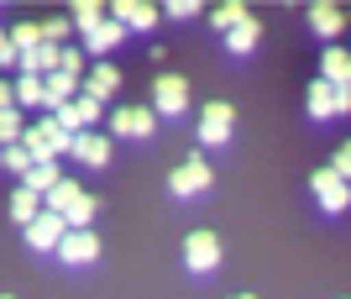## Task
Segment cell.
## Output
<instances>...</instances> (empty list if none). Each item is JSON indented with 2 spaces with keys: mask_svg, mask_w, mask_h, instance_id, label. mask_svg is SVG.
Instances as JSON below:
<instances>
[{
  "mask_svg": "<svg viewBox=\"0 0 351 299\" xmlns=\"http://www.w3.org/2000/svg\"><path fill=\"white\" fill-rule=\"evenodd\" d=\"M184 268H189V273H215L220 268V241L210 237V231L184 237Z\"/></svg>",
  "mask_w": 351,
  "mask_h": 299,
  "instance_id": "cell-8",
  "label": "cell"
},
{
  "mask_svg": "<svg viewBox=\"0 0 351 299\" xmlns=\"http://www.w3.org/2000/svg\"><path fill=\"white\" fill-rule=\"evenodd\" d=\"M58 126H63V132H73V136H79V132H100V100L79 95L73 105H63V110H58Z\"/></svg>",
  "mask_w": 351,
  "mask_h": 299,
  "instance_id": "cell-10",
  "label": "cell"
},
{
  "mask_svg": "<svg viewBox=\"0 0 351 299\" xmlns=\"http://www.w3.org/2000/svg\"><path fill=\"white\" fill-rule=\"evenodd\" d=\"M304 110H309L315 121H341V116H351V90H336L330 79H309Z\"/></svg>",
  "mask_w": 351,
  "mask_h": 299,
  "instance_id": "cell-2",
  "label": "cell"
},
{
  "mask_svg": "<svg viewBox=\"0 0 351 299\" xmlns=\"http://www.w3.org/2000/svg\"><path fill=\"white\" fill-rule=\"evenodd\" d=\"M168 16H173V21H194V16H199V5H194V0H173V5H168Z\"/></svg>",
  "mask_w": 351,
  "mask_h": 299,
  "instance_id": "cell-34",
  "label": "cell"
},
{
  "mask_svg": "<svg viewBox=\"0 0 351 299\" xmlns=\"http://www.w3.org/2000/svg\"><path fill=\"white\" fill-rule=\"evenodd\" d=\"M79 195H84V189H79V184H73V179H63L58 189H53V195L43 200V205L53 210V215H63V210H69V205H73V200H79Z\"/></svg>",
  "mask_w": 351,
  "mask_h": 299,
  "instance_id": "cell-28",
  "label": "cell"
},
{
  "mask_svg": "<svg viewBox=\"0 0 351 299\" xmlns=\"http://www.w3.org/2000/svg\"><path fill=\"white\" fill-rule=\"evenodd\" d=\"M32 163H37V158H32V152L21 147V142H16V147H5V168H11L16 179H27V174H32Z\"/></svg>",
  "mask_w": 351,
  "mask_h": 299,
  "instance_id": "cell-29",
  "label": "cell"
},
{
  "mask_svg": "<svg viewBox=\"0 0 351 299\" xmlns=\"http://www.w3.org/2000/svg\"><path fill=\"white\" fill-rule=\"evenodd\" d=\"M58 69L79 79V74H84V53H79V47H63V63H58Z\"/></svg>",
  "mask_w": 351,
  "mask_h": 299,
  "instance_id": "cell-32",
  "label": "cell"
},
{
  "mask_svg": "<svg viewBox=\"0 0 351 299\" xmlns=\"http://www.w3.org/2000/svg\"><path fill=\"white\" fill-rule=\"evenodd\" d=\"M309 195L320 200V210H330V215H341V210L351 205V184L341 179L336 168H315V174H309Z\"/></svg>",
  "mask_w": 351,
  "mask_h": 299,
  "instance_id": "cell-5",
  "label": "cell"
},
{
  "mask_svg": "<svg viewBox=\"0 0 351 299\" xmlns=\"http://www.w3.org/2000/svg\"><path fill=\"white\" fill-rule=\"evenodd\" d=\"M116 90H121V69H116V63H95V69H89V74H84V95H89V100H116Z\"/></svg>",
  "mask_w": 351,
  "mask_h": 299,
  "instance_id": "cell-15",
  "label": "cell"
},
{
  "mask_svg": "<svg viewBox=\"0 0 351 299\" xmlns=\"http://www.w3.org/2000/svg\"><path fill=\"white\" fill-rule=\"evenodd\" d=\"M69 32H73L69 16H53V21H43V37H47V43H58V47H63V37H69Z\"/></svg>",
  "mask_w": 351,
  "mask_h": 299,
  "instance_id": "cell-30",
  "label": "cell"
},
{
  "mask_svg": "<svg viewBox=\"0 0 351 299\" xmlns=\"http://www.w3.org/2000/svg\"><path fill=\"white\" fill-rule=\"evenodd\" d=\"M257 43H263V21H257V16H247L241 27H231V32H226V53H236V58H247V53H252Z\"/></svg>",
  "mask_w": 351,
  "mask_h": 299,
  "instance_id": "cell-18",
  "label": "cell"
},
{
  "mask_svg": "<svg viewBox=\"0 0 351 299\" xmlns=\"http://www.w3.org/2000/svg\"><path fill=\"white\" fill-rule=\"evenodd\" d=\"M21 184H27L32 195H43V200H47V195L63 184V174H58V163H32V174H27Z\"/></svg>",
  "mask_w": 351,
  "mask_h": 299,
  "instance_id": "cell-23",
  "label": "cell"
},
{
  "mask_svg": "<svg viewBox=\"0 0 351 299\" xmlns=\"http://www.w3.org/2000/svg\"><path fill=\"white\" fill-rule=\"evenodd\" d=\"M231 132H236V110H231V105L215 100V105L199 110V142H205V147H226Z\"/></svg>",
  "mask_w": 351,
  "mask_h": 299,
  "instance_id": "cell-6",
  "label": "cell"
},
{
  "mask_svg": "<svg viewBox=\"0 0 351 299\" xmlns=\"http://www.w3.org/2000/svg\"><path fill=\"white\" fill-rule=\"evenodd\" d=\"M43 195H32V189H27V184H21V189H16V195H11V221L16 226H21V231H27V226L32 221H37V215H43Z\"/></svg>",
  "mask_w": 351,
  "mask_h": 299,
  "instance_id": "cell-20",
  "label": "cell"
},
{
  "mask_svg": "<svg viewBox=\"0 0 351 299\" xmlns=\"http://www.w3.org/2000/svg\"><path fill=\"white\" fill-rule=\"evenodd\" d=\"M210 184H215V174H210L205 158H184V163L168 174V189H173V200H199Z\"/></svg>",
  "mask_w": 351,
  "mask_h": 299,
  "instance_id": "cell-3",
  "label": "cell"
},
{
  "mask_svg": "<svg viewBox=\"0 0 351 299\" xmlns=\"http://www.w3.org/2000/svg\"><path fill=\"white\" fill-rule=\"evenodd\" d=\"M27 126L32 121L21 116V110H0V147H16V142L27 136Z\"/></svg>",
  "mask_w": 351,
  "mask_h": 299,
  "instance_id": "cell-25",
  "label": "cell"
},
{
  "mask_svg": "<svg viewBox=\"0 0 351 299\" xmlns=\"http://www.w3.org/2000/svg\"><path fill=\"white\" fill-rule=\"evenodd\" d=\"M69 21H73V32H95V27H105V21H110V11H105V5H95V0H79V5H73L69 11Z\"/></svg>",
  "mask_w": 351,
  "mask_h": 299,
  "instance_id": "cell-22",
  "label": "cell"
},
{
  "mask_svg": "<svg viewBox=\"0 0 351 299\" xmlns=\"http://www.w3.org/2000/svg\"><path fill=\"white\" fill-rule=\"evenodd\" d=\"M110 16H116L126 32H152L158 27V5H147V0H121V5H110Z\"/></svg>",
  "mask_w": 351,
  "mask_h": 299,
  "instance_id": "cell-14",
  "label": "cell"
},
{
  "mask_svg": "<svg viewBox=\"0 0 351 299\" xmlns=\"http://www.w3.org/2000/svg\"><path fill=\"white\" fill-rule=\"evenodd\" d=\"M247 16H252L247 5H236V0H226V5H215V11H210V21H215V32L226 37V32H231V27H241Z\"/></svg>",
  "mask_w": 351,
  "mask_h": 299,
  "instance_id": "cell-27",
  "label": "cell"
},
{
  "mask_svg": "<svg viewBox=\"0 0 351 299\" xmlns=\"http://www.w3.org/2000/svg\"><path fill=\"white\" fill-rule=\"evenodd\" d=\"M95 215H100V200H95V195H79L69 210H63L69 231H95Z\"/></svg>",
  "mask_w": 351,
  "mask_h": 299,
  "instance_id": "cell-21",
  "label": "cell"
},
{
  "mask_svg": "<svg viewBox=\"0 0 351 299\" xmlns=\"http://www.w3.org/2000/svg\"><path fill=\"white\" fill-rule=\"evenodd\" d=\"M231 299H257V294H231Z\"/></svg>",
  "mask_w": 351,
  "mask_h": 299,
  "instance_id": "cell-36",
  "label": "cell"
},
{
  "mask_svg": "<svg viewBox=\"0 0 351 299\" xmlns=\"http://www.w3.org/2000/svg\"><path fill=\"white\" fill-rule=\"evenodd\" d=\"M11 43H16V53L27 58L32 47H43L47 37H43V27H37V21H16V27H11Z\"/></svg>",
  "mask_w": 351,
  "mask_h": 299,
  "instance_id": "cell-26",
  "label": "cell"
},
{
  "mask_svg": "<svg viewBox=\"0 0 351 299\" xmlns=\"http://www.w3.org/2000/svg\"><path fill=\"white\" fill-rule=\"evenodd\" d=\"M320 79H330L336 90H351V47H325Z\"/></svg>",
  "mask_w": 351,
  "mask_h": 299,
  "instance_id": "cell-17",
  "label": "cell"
},
{
  "mask_svg": "<svg viewBox=\"0 0 351 299\" xmlns=\"http://www.w3.org/2000/svg\"><path fill=\"white\" fill-rule=\"evenodd\" d=\"M63 237H69V221H63V215H53V210H43V215L27 226V241L37 247V252H58Z\"/></svg>",
  "mask_w": 351,
  "mask_h": 299,
  "instance_id": "cell-11",
  "label": "cell"
},
{
  "mask_svg": "<svg viewBox=\"0 0 351 299\" xmlns=\"http://www.w3.org/2000/svg\"><path fill=\"white\" fill-rule=\"evenodd\" d=\"M121 37H126V27H121L116 16H110L105 27H95V32L84 37V47H89V53H110V47H121Z\"/></svg>",
  "mask_w": 351,
  "mask_h": 299,
  "instance_id": "cell-24",
  "label": "cell"
},
{
  "mask_svg": "<svg viewBox=\"0 0 351 299\" xmlns=\"http://www.w3.org/2000/svg\"><path fill=\"white\" fill-rule=\"evenodd\" d=\"M0 69H21V53H16V43H11L5 27H0Z\"/></svg>",
  "mask_w": 351,
  "mask_h": 299,
  "instance_id": "cell-31",
  "label": "cell"
},
{
  "mask_svg": "<svg viewBox=\"0 0 351 299\" xmlns=\"http://www.w3.org/2000/svg\"><path fill=\"white\" fill-rule=\"evenodd\" d=\"M330 168H336L341 179L351 184V142H341V147H336V158H330Z\"/></svg>",
  "mask_w": 351,
  "mask_h": 299,
  "instance_id": "cell-33",
  "label": "cell"
},
{
  "mask_svg": "<svg viewBox=\"0 0 351 299\" xmlns=\"http://www.w3.org/2000/svg\"><path fill=\"white\" fill-rule=\"evenodd\" d=\"M0 110H21V105H16V84H11V79H0Z\"/></svg>",
  "mask_w": 351,
  "mask_h": 299,
  "instance_id": "cell-35",
  "label": "cell"
},
{
  "mask_svg": "<svg viewBox=\"0 0 351 299\" xmlns=\"http://www.w3.org/2000/svg\"><path fill=\"white\" fill-rule=\"evenodd\" d=\"M304 21H309V32H315L320 43H330V47H336V37L346 32V11H341V5H309Z\"/></svg>",
  "mask_w": 351,
  "mask_h": 299,
  "instance_id": "cell-12",
  "label": "cell"
},
{
  "mask_svg": "<svg viewBox=\"0 0 351 299\" xmlns=\"http://www.w3.org/2000/svg\"><path fill=\"white\" fill-rule=\"evenodd\" d=\"M0 168H5V147H0Z\"/></svg>",
  "mask_w": 351,
  "mask_h": 299,
  "instance_id": "cell-37",
  "label": "cell"
},
{
  "mask_svg": "<svg viewBox=\"0 0 351 299\" xmlns=\"http://www.w3.org/2000/svg\"><path fill=\"white\" fill-rule=\"evenodd\" d=\"M16 105H21V110H47V79L16 74Z\"/></svg>",
  "mask_w": 351,
  "mask_h": 299,
  "instance_id": "cell-19",
  "label": "cell"
},
{
  "mask_svg": "<svg viewBox=\"0 0 351 299\" xmlns=\"http://www.w3.org/2000/svg\"><path fill=\"white\" fill-rule=\"evenodd\" d=\"M95 257H100V237L95 231H69L58 241V263H69V268H89Z\"/></svg>",
  "mask_w": 351,
  "mask_h": 299,
  "instance_id": "cell-9",
  "label": "cell"
},
{
  "mask_svg": "<svg viewBox=\"0 0 351 299\" xmlns=\"http://www.w3.org/2000/svg\"><path fill=\"white\" fill-rule=\"evenodd\" d=\"M21 147H27L37 163H58V158L73 152V132H63L58 116H37L27 126V136H21Z\"/></svg>",
  "mask_w": 351,
  "mask_h": 299,
  "instance_id": "cell-1",
  "label": "cell"
},
{
  "mask_svg": "<svg viewBox=\"0 0 351 299\" xmlns=\"http://www.w3.org/2000/svg\"><path fill=\"white\" fill-rule=\"evenodd\" d=\"M58 63H63V47H58V43H43V47H32L27 58H21V69H16V74L47 79V74H58Z\"/></svg>",
  "mask_w": 351,
  "mask_h": 299,
  "instance_id": "cell-16",
  "label": "cell"
},
{
  "mask_svg": "<svg viewBox=\"0 0 351 299\" xmlns=\"http://www.w3.org/2000/svg\"><path fill=\"white\" fill-rule=\"evenodd\" d=\"M110 152H116V147H110V132H79L69 158H79V163H89V168H105V163H110Z\"/></svg>",
  "mask_w": 351,
  "mask_h": 299,
  "instance_id": "cell-13",
  "label": "cell"
},
{
  "mask_svg": "<svg viewBox=\"0 0 351 299\" xmlns=\"http://www.w3.org/2000/svg\"><path fill=\"white\" fill-rule=\"evenodd\" d=\"M105 126H110V136H152L158 132V116L142 110V105H121V110L105 116Z\"/></svg>",
  "mask_w": 351,
  "mask_h": 299,
  "instance_id": "cell-7",
  "label": "cell"
},
{
  "mask_svg": "<svg viewBox=\"0 0 351 299\" xmlns=\"http://www.w3.org/2000/svg\"><path fill=\"white\" fill-rule=\"evenodd\" d=\"M184 110H189V79L158 74L152 79V116H184Z\"/></svg>",
  "mask_w": 351,
  "mask_h": 299,
  "instance_id": "cell-4",
  "label": "cell"
}]
</instances>
